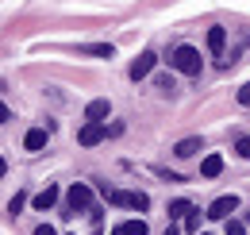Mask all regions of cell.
<instances>
[{"label": "cell", "instance_id": "obj_1", "mask_svg": "<svg viewBox=\"0 0 250 235\" xmlns=\"http://www.w3.org/2000/svg\"><path fill=\"white\" fill-rule=\"evenodd\" d=\"M169 66H173L177 73H188V77H196L204 62H200V50H196V47H177V50H173V58H169Z\"/></svg>", "mask_w": 250, "mask_h": 235}, {"label": "cell", "instance_id": "obj_2", "mask_svg": "<svg viewBox=\"0 0 250 235\" xmlns=\"http://www.w3.org/2000/svg\"><path fill=\"white\" fill-rule=\"evenodd\" d=\"M89 205H93V189L89 185H69V193H65V208H69V216H77V212H89Z\"/></svg>", "mask_w": 250, "mask_h": 235}, {"label": "cell", "instance_id": "obj_3", "mask_svg": "<svg viewBox=\"0 0 250 235\" xmlns=\"http://www.w3.org/2000/svg\"><path fill=\"white\" fill-rule=\"evenodd\" d=\"M108 201H112V205H120V208H139V212H146V208H150V197H146V193H127V189H116Z\"/></svg>", "mask_w": 250, "mask_h": 235}, {"label": "cell", "instance_id": "obj_4", "mask_svg": "<svg viewBox=\"0 0 250 235\" xmlns=\"http://www.w3.org/2000/svg\"><path fill=\"white\" fill-rule=\"evenodd\" d=\"M104 135H108V127H104V119H89V123L81 127V135H77V143H81V147H96V143H100Z\"/></svg>", "mask_w": 250, "mask_h": 235}, {"label": "cell", "instance_id": "obj_5", "mask_svg": "<svg viewBox=\"0 0 250 235\" xmlns=\"http://www.w3.org/2000/svg\"><path fill=\"white\" fill-rule=\"evenodd\" d=\"M235 208H239V197L231 193V197H216V201L208 205V212H204V216H212V220H227Z\"/></svg>", "mask_w": 250, "mask_h": 235}, {"label": "cell", "instance_id": "obj_6", "mask_svg": "<svg viewBox=\"0 0 250 235\" xmlns=\"http://www.w3.org/2000/svg\"><path fill=\"white\" fill-rule=\"evenodd\" d=\"M154 62H158V54H154V50H143L139 58L131 62V81H143V77H146V73L154 70Z\"/></svg>", "mask_w": 250, "mask_h": 235}, {"label": "cell", "instance_id": "obj_7", "mask_svg": "<svg viewBox=\"0 0 250 235\" xmlns=\"http://www.w3.org/2000/svg\"><path fill=\"white\" fill-rule=\"evenodd\" d=\"M31 205L39 208V212H46V208H54V205H58V189H54V185H46L42 193H35V201H31Z\"/></svg>", "mask_w": 250, "mask_h": 235}, {"label": "cell", "instance_id": "obj_8", "mask_svg": "<svg viewBox=\"0 0 250 235\" xmlns=\"http://www.w3.org/2000/svg\"><path fill=\"white\" fill-rule=\"evenodd\" d=\"M223 47H227V27H208V50L223 54Z\"/></svg>", "mask_w": 250, "mask_h": 235}, {"label": "cell", "instance_id": "obj_9", "mask_svg": "<svg viewBox=\"0 0 250 235\" xmlns=\"http://www.w3.org/2000/svg\"><path fill=\"white\" fill-rule=\"evenodd\" d=\"M223 174V158L219 154H208L204 162H200V177H219Z\"/></svg>", "mask_w": 250, "mask_h": 235}, {"label": "cell", "instance_id": "obj_10", "mask_svg": "<svg viewBox=\"0 0 250 235\" xmlns=\"http://www.w3.org/2000/svg\"><path fill=\"white\" fill-rule=\"evenodd\" d=\"M23 147L27 150H42L46 147V131H42V127H31V131L23 135Z\"/></svg>", "mask_w": 250, "mask_h": 235}, {"label": "cell", "instance_id": "obj_11", "mask_svg": "<svg viewBox=\"0 0 250 235\" xmlns=\"http://www.w3.org/2000/svg\"><path fill=\"white\" fill-rule=\"evenodd\" d=\"M85 54H96V58H112L116 54V47L112 43H89V47H81Z\"/></svg>", "mask_w": 250, "mask_h": 235}, {"label": "cell", "instance_id": "obj_12", "mask_svg": "<svg viewBox=\"0 0 250 235\" xmlns=\"http://www.w3.org/2000/svg\"><path fill=\"white\" fill-rule=\"evenodd\" d=\"M196 150H200V139H181V143L173 147V154H177V158H192Z\"/></svg>", "mask_w": 250, "mask_h": 235}, {"label": "cell", "instance_id": "obj_13", "mask_svg": "<svg viewBox=\"0 0 250 235\" xmlns=\"http://www.w3.org/2000/svg\"><path fill=\"white\" fill-rule=\"evenodd\" d=\"M85 116H89V119H104V116H108V100H93V104L85 108Z\"/></svg>", "mask_w": 250, "mask_h": 235}, {"label": "cell", "instance_id": "obj_14", "mask_svg": "<svg viewBox=\"0 0 250 235\" xmlns=\"http://www.w3.org/2000/svg\"><path fill=\"white\" fill-rule=\"evenodd\" d=\"M188 212H192V205H188V201H173V205H169V220H185Z\"/></svg>", "mask_w": 250, "mask_h": 235}, {"label": "cell", "instance_id": "obj_15", "mask_svg": "<svg viewBox=\"0 0 250 235\" xmlns=\"http://www.w3.org/2000/svg\"><path fill=\"white\" fill-rule=\"evenodd\" d=\"M120 228H124L127 235H146V224H143V220H124Z\"/></svg>", "mask_w": 250, "mask_h": 235}, {"label": "cell", "instance_id": "obj_16", "mask_svg": "<svg viewBox=\"0 0 250 235\" xmlns=\"http://www.w3.org/2000/svg\"><path fill=\"white\" fill-rule=\"evenodd\" d=\"M154 85L162 89V93H169V89H173V73H158V77H154Z\"/></svg>", "mask_w": 250, "mask_h": 235}, {"label": "cell", "instance_id": "obj_17", "mask_svg": "<svg viewBox=\"0 0 250 235\" xmlns=\"http://www.w3.org/2000/svg\"><path fill=\"white\" fill-rule=\"evenodd\" d=\"M27 205V197H23V193H16V197H12V201H8V212H12V216H16V212H20V208Z\"/></svg>", "mask_w": 250, "mask_h": 235}, {"label": "cell", "instance_id": "obj_18", "mask_svg": "<svg viewBox=\"0 0 250 235\" xmlns=\"http://www.w3.org/2000/svg\"><path fill=\"white\" fill-rule=\"evenodd\" d=\"M227 235H247V224H239V220H227Z\"/></svg>", "mask_w": 250, "mask_h": 235}, {"label": "cell", "instance_id": "obj_19", "mask_svg": "<svg viewBox=\"0 0 250 235\" xmlns=\"http://www.w3.org/2000/svg\"><path fill=\"white\" fill-rule=\"evenodd\" d=\"M235 150H239V154H243V158H250V135H243V139H239V143H235Z\"/></svg>", "mask_w": 250, "mask_h": 235}, {"label": "cell", "instance_id": "obj_20", "mask_svg": "<svg viewBox=\"0 0 250 235\" xmlns=\"http://www.w3.org/2000/svg\"><path fill=\"white\" fill-rule=\"evenodd\" d=\"M239 104H243V108H250V81L239 89Z\"/></svg>", "mask_w": 250, "mask_h": 235}, {"label": "cell", "instance_id": "obj_21", "mask_svg": "<svg viewBox=\"0 0 250 235\" xmlns=\"http://www.w3.org/2000/svg\"><path fill=\"white\" fill-rule=\"evenodd\" d=\"M185 228H188V232H196V228H200V216H196V212H188V216H185Z\"/></svg>", "mask_w": 250, "mask_h": 235}, {"label": "cell", "instance_id": "obj_22", "mask_svg": "<svg viewBox=\"0 0 250 235\" xmlns=\"http://www.w3.org/2000/svg\"><path fill=\"white\" fill-rule=\"evenodd\" d=\"M35 235H58V232H54L50 224H42V228H35Z\"/></svg>", "mask_w": 250, "mask_h": 235}, {"label": "cell", "instance_id": "obj_23", "mask_svg": "<svg viewBox=\"0 0 250 235\" xmlns=\"http://www.w3.org/2000/svg\"><path fill=\"white\" fill-rule=\"evenodd\" d=\"M166 235H181V232H177V228H173V224H169V228H166Z\"/></svg>", "mask_w": 250, "mask_h": 235}, {"label": "cell", "instance_id": "obj_24", "mask_svg": "<svg viewBox=\"0 0 250 235\" xmlns=\"http://www.w3.org/2000/svg\"><path fill=\"white\" fill-rule=\"evenodd\" d=\"M112 235H127V232H124V228H120V224H116V228H112Z\"/></svg>", "mask_w": 250, "mask_h": 235}, {"label": "cell", "instance_id": "obj_25", "mask_svg": "<svg viewBox=\"0 0 250 235\" xmlns=\"http://www.w3.org/2000/svg\"><path fill=\"white\" fill-rule=\"evenodd\" d=\"M247 224H250V220H247Z\"/></svg>", "mask_w": 250, "mask_h": 235}]
</instances>
